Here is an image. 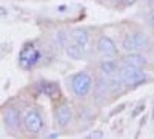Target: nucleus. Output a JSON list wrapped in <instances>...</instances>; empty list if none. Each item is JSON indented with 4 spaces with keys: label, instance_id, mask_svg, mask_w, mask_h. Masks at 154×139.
Wrapping results in <instances>:
<instances>
[{
    "label": "nucleus",
    "instance_id": "nucleus-19",
    "mask_svg": "<svg viewBox=\"0 0 154 139\" xmlns=\"http://www.w3.org/2000/svg\"><path fill=\"white\" fill-rule=\"evenodd\" d=\"M143 107H145L143 104H140V105H139V107H137V108L134 110V113H133V118H136V116L139 115V113H140V110H143Z\"/></svg>",
    "mask_w": 154,
    "mask_h": 139
},
{
    "label": "nucleus",
    "instance_id": "nucleus-16",
    "mask_svg": "<svg viewBox=\"0 0 154 139\" xmlns=\"http://www.w3.org/2000/svg\"><path fill=\"white\" fill-rule=\"evenodd\" d=\"M137 3V0H120L119 8L117 9H126V8H131L133 5Z\"/></svg>",
    "mask_w": 154,
    "mask_h": 139
},
{
    "label": "nucleus",
    "instance_id": "nucleus-12",
    "mask_svg": "<svg viewBox=\"0 0 154 139\" xmlns=\"http://www.w3.org/2000/svg\"><path fill=\"white\" fill-rule=\"evenodd\" d=\"M34 88L38 91V94H43L49 99H60L62 96V91H60V85L54 81H46V79H42V81H38Z\"/></svg>",
    "mask_w": 154,
    "mask_h": 139
},
{
    "label": "nucleus",
    "instance_id": "nucleus-4",
    "mask_svg": "<svg viewBox=\"0 0 154 139\" xmlns=\"http://www.w3.org/2000/svg\"><path fill=\"white\" fill-rule=\"evenodd\" d=\"M45 116L40 107L32 105L23 111V119H22V127L23 130L29 134H40L45 130Z\"/></svg>",
    "mask_w": 154,
    "mask_h": 139
},
{
    "label": "nucleus",
    "instance_id": "nucleus-6",
    "mask_svg": "<svg viewBox=\"0 0 154 139\" xmlns=\"http://www.w3.org/2000/svg\"><path fill=\"white\" fill-rule=\"evenodd\" d=\"M53 115H54V122L57 127L66 128L74 121V108L68 100L57 99V102L54 104V108H53Z\"/></svg>",
    "mask_w": 154,
    "mask_h": 139
},
{
    "label": "nucleus",
    "instance_id": "nucleus-8",
    "mask_svg": "<svg viewBox=\"0 0 154 139\" xmlns=\"http://www.w3.org/2000/svg\"><path fill=\"white\" fill-rule=\"evenodd\" d=\"M93 102L97 105H105L111 97V91H109V79L103 74H97L96 81H94V88H93Z\"/></svg>",
    "mask_w": 154,
    "mask_h": 139
},
{
    "label": "nucleus",
    "instance_id": "nucleus-21",
    "mask_svg": "<svg viewBox=\"0 0 154 139\" xmlns=\"http://www.w3.org/2000/svg\"><path fill=\"white\" fill-rule=\"evenodd\" d=\"M46 137H59V133H49Z\"/></svg>",
    "mask_w": 154,
    "mask_h": 139
},
{
    "label": "nucleus",
    "instance_id": "nucleus-18",
    "mask_svg": "<svg viewBox=\"0 0 154 139\" xmlns=\"http://www.w3.org/2000/svg\"><path fill=\"white\" fill-rule=\"evenodd\" d=\"M85 137H94V139H99V137H105V133L102 130H94V131H89Z\"/></svg>",
    "mask_w": 154,
    "mask_h": 139
},
{
    "label": "nucleus",
    "instance_id": "nucleus-7",
    "mask_svg": "<svg viewBox=\"0 0 154 139\" xmlns=\"http://www.w3.org/2000/svg\"><path fill=\"white\" fill-rule=\"evenodd\" d=\"M22 110L14 105V104H8L6 107H3L2 110V124H3V128L9 133H16L20 125H22Z\"/></svg>",
    "mask_w": 154,
    "mask_h": 139
},
{
    "label": "nucleus",
    "instance_id": "nucleus-3",
    "mask_svg": "<svg viewBox=\"0 0 154 139\" xmlns=\"http://www.w3.org/2000/svg\"><path fill=\"white\" fill-rule=\"evenodd\" d=\"M151 46V39L149 36L140 28H134L126 31L122 36L120 40V48L123 49V53H131V51H146Z\"/></svg>",
    "mask_w": 154,
    "mask_h": 139
},
{
    "label": "nucleus",
    "instance_id": "nucleus-2",
    "mask_svg": "<svg viewBox=\"0 0 154 139\" xmlns=\"http://www.w3.org/2000/svg\"><path fill=\"white\" fill-rule=\"evenodd\" d=\"M94 81H96V76H93L88 70H80L68 77V88L75 99L82 100L86 99L88 96H91L94 88Z\"/></svg>",
    "mask_w": 154,
    "mask_h": 139
},
{
    "label": "nucleus",
    "instance_id": "nucleus-13",
    "mask_svg": "<svg viewBox=\"0 0 154 139\" xmlns=\"http://www.w3.org/2000/svg\"><path fill=\"white\" fill-rule=\"evenodd\" d=\"M122 65L134 67V68H146L148 67V59L142 51H131V53H123L120 56Z\"/></svg>",
    "mask_w": 154,
    "mask_h": 139
},
{
    "label": "nucleus",
    "instance_id": "nucleus-9",
    "mask_svg": "<svg viewBox=\"0 0 154 139\" xmlns=\"http://www.w3.org/2000/svg\"><path fill=\"white\" fill-rule=\"evenodd\" d=\"M94 51L99 57H120L119 46L109 36L100 34L94 40Z\"/></svg>",
    "mask_w": 154,
    "mask_h": 139
},
{
    "label": "nucleus",
    "instance_id": "nucleus-1",
    "mask_svg": "<svg viewBox=\"0 0 154 139\" xmlns=\"http://www.w3.org/2000/svg\"><path fill=\"white\" fill-rule=\"evenodd\" d=\"M45 59H46V49L35 40L25 42L17 56L19 67L25 71H31L42 67Z\"/></svg>",
    "mask_w": 154,
    "mask_h": 139
},
{
    "label": "nucleus",
    "instance_id": "nucleus-11",
    "mask_svg": "<svg viewBox=\"0 0 154 139\" xmlns=\"http://www.w3.org/2000/svg\"><path fill=\"white\" fill-rule=\"evenodd\" d=\"M69 40L74 43H79L88 49H94V40H93V34L88 28L85 27H79V28H74L69 31Z\"/></svg>",
    "mask_w": 154,
    "mask_h": 139
},
{
    "label": "nucleus",
    "instance_id": "nucleus-14",
    "mask_svg": "<svg viewBox=\"0 0 154 139\" xmlns=\"http://www.w3.org/2000/svg\"><path fill=\"white\" fill-rule=\"evenodd\" d=\"M63 51H65V54L72 60H86L89 56H91V49H88V48H85L79 43H74L71 40L66 43Z\"/></svg>",
    "mask_w": 154,
    "mask_h": 139
},
{
    "label": "nucleus",
    "instance_id": "nucleus-5",
    "mask_svg": "<svg viewBox=\"0 0 154 139\" xmlns=\"http://www.w3.org/2000/svg\"><path fill=\"white\" fill-rule=\"evenodd\" d=\"M119 76L122 77L126 90H136V88L142 87L148 82V73L145 71V68H134V67L122 65Z\"/></svg>",
    "mask_w": 154,
    "mask_h": 139
},
{
    "label": "nucleus",
    "instance_id": "nucleus-15",
    "mask_svg": "<svg viewBox=\"0 0 154 139\" xmlns=\"http://www.w3.org/2000/svg\"><path fill=\"white\" fill-rule=\"evenodd\" d=\"M97 3L99 5H103L106 8H114V9H117L119 8V3H120V0H97Z\"/></svg>",
    "mask_w": 154,
    "mask_h": 139
},
{
    "label": "nucleus",
    "instance_id": "nucleus-20",
    "mask_svg": "<svg viewBox=\"0 0 154 139\" xmlns=\"http://www.w3.org/2000/svg\"><path fill=\"white\" fill-rule=\"evenodd\" d=\"M5 16H8V9H5V6H2V19H3Z\"/></svg>",
    "mask_w": 154,
    "mask_h": 139
},
{
    "label": "nucleus",
    "instance_id": "nucleus-17",
    "mask_svg": "<svg viewBox=\"0 0 154 139\" xmlns=\"http://www.w3.org/2000/svg\"><path fill=\"white\" fill-rule=\"evenodd\" d=\"M146 25L151 30H154V8L146 14Z\"/></svg>",
    "mask_w": 154,
    "mask_h": 139
},
{
    "label": "nucleus",
    "instance_id": "nucleus-10",
    "mask_svg": "<svg viewBox=\"0 0 154 139\" xmlns=\"http://www.w3.org/2000/svg\"><path fill=\"white\" fill-rule=\"evenodd\" d=\"M120 68H122L120 57H100L97 60V71L106 76V77L117 76L120 73Z\"/></svg>",
    "mask_w": 154,
    "mask_h": 139
}]
</instances>
